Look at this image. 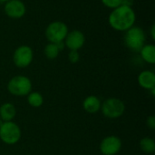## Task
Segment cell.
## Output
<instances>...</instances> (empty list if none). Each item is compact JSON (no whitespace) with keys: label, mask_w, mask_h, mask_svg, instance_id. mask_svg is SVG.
<instances>
[{"label":"cell","mask_w":155,"mask_h":155,"mask_svg":"<svg viewBox=\"0 0 155 155\" xmlns=\"http://www.w3.org/2000/svg\"><path fill=\"white\" fill-rule=\"evenodd\" d=\"M64 45L70 51H78L81 49L85 43V36L80 30L69 31L64 40Z\"/></svg>","instance_id":"obj_10"},{"label":"cell","mask_w":155,"mask_h":155,"mask_svg":"<svg viewBox=\"0 0 155 155\" xmlns=\"http://www.w3.org/2000/svg\"><path fill=\"white\" fill-rule=\"evenodd\" d=\"M140 148L145 153H153L155 152V142L153 138L144 137L140 141Z\"/></svg>","instance_id":"obj_16"},{"label":"cell","mask_w":155,"mask_h":155,"mask_svg":"<svg viewBox=\"0 0 155 155\" xmlns=\"http://www.w3.org/2000/svg\"><path fill=\"white\" fill-rule=\"evenodd\" d=\"M136 21V14L133 6L121 5L113 9L108 16L109 25L115 31L125 32L134 25Z\"/></svg>","instance_id":"obj_1"},{"label":"cell","mask_w":155,"mask_h":155,"mask_svg":"<svg viewBox=\"0 0 155 155\" xmlns=\"http://www.w3.org/2000/svg\"><path fill=\"white\" fill-rule=\"evenodd\" d=\"M150 35H151L152 39H153V40H154L155 39V25L154 24H153V25L151 26V28H150Z\"/></svg>","instance_id":"obj_21"},{"label":"cell","mask_w":155,"mask_h":155,"mask_svg":"<svg viewBox=\"0 0 155 155\" xmlns=\"http://www.w3.org/2000/svg\"><path fill=\"white\" fill-rule=\"evenodd\" d=\"M16 109L11 103H5L0 106V118L3 122H10L15 119Z\"/></svg>","instance_id":"obj_13"},{"label":"cell","mask_w":155,"mask_h":155,"mask_svg":"<svg viewBox=\"0 0 155 155\" xmlns=\"http://www.w3.org/2000/svg\"><path fill=\"white\" fill-rule=\"evenodd\" d=\"M5 14L12 19L22 18L26 13V6L22 0H9L4 5Z\"/></svg>","instance_id":"obj_8"},{"label":"cell","mask_w":155,"mask_h":155,"mask_svg":"<svg viewBox=\"0 0 155 155\" xmlns=\"http://www.w3.org/2000/svg\"><path fill=\"white\" fill-rule=\"evenodd\" d=\"M101 111L106 118L117 119L124 114L125 111V104L118 98H108L102 104Z\"/></svg>","instance_id":"obj_6"},{"label":"cell","mask_w":155,"mask_h":155,"mask_svg":"<svg viewBox=\"0 0 155 155\" xmlns=\"http://www.w3.org/2000/svg\"><path fill=\"white\" fill-rule=\"evenodd\" d=\"M27 103L30 106L38 108L44 104V97L38 92H31L27 94Z\"/></svg>","instance_id":"obj_15"},{"label":"cell","mask_w":155,"mask_h":155,"mask_svg":"<svg viewBox=\"0 0 155 155\" xmlns=\"http://www.w3.org/2000/svg\"><path fill=\"white\" fill-rule=\"evenodd\" d=\"M139 53L145 63L150 64H155V46L153 44H145Z\"/></svg>","instance_id":"obj_14"},{"label":"cell","mask_w":155,"mask_h":155,"mask_svg":"<svg viewBox=\"0 0 155 155\" xmlns=\"http://www.w3.org/2000/svg\"><path fill=\"white\" fill-rule=\"evenodd\" d=\"M124 42L126 47L132 52L139 53L146 42V35L144 30L137 25L132 26L124 32Z\"/></svg>","instance_id":"obj_2"},{"label":"cell","mask_w":155,"mask_h":155,"mask_svg":"<svg viewBox=\"0 0 155 155\" xmlns=\"http://www.w3.org/2000/svg\"><path fill=\"white\" fill-rule=\"evenodd\" d=\"M133 4H134V0H123V5L133 6Z\"/></svg>","instance_id":"obj_22"},{"label":"cell","mask_w":155,"mask_h":155,"mask_svg":"<svg viewBox=\"0 0 155 155\" xmlns=\"http://www.w3.org/2000/svg\"><path fill=\"white\" fill-rule=\"evenodd\" d=\"M101 100L95 95H89L83 102V108L88 114H96L101 110Z\"/></svg>","instance_id":"obj_12"},{"label":"cell","mask_w":155,"mask_h":155,"mask_svg":"<svg viewBox=\"0 0 155 155\" xmlns=\"http://www.w3.org/2000/svg\"><path fill=\"white\" fill-rule=\"evenodd\" d=\"M122 149V141L119 137L110 135L102 140L100 151L103 155H115Z\"/></svg>","instance_id":"obj_9"},{"label":"cell","mask_w":155,"mask_h":155,"mask_svg":"<svg viewBox=\"0 0 155 155\" xmlns=\"http://www.w3.org/2000/svg\"><path fill=\"white\" fill-rule=\"evenodd\" d=\"M68 59L72 64H76L80 60V54L78 51H70L68 54Z\"/></svg>","instance_id":"obj_19"},{"label":"cell","mask_w":155,"mask_h":155,"mask_svg":"<svg viewBox=\"0 0 155 155\" xmlns=\"http://www.w3.org/2000/svg\"><path fill=\"white\" fill-rule=\"evenodd\" d=\"M34 59V51L29 45L18 46L13 54L14 64L18 68L28 67Z\"/></svg>","instance_id":"obj_7"},{"label":"cell","mask_w":155,"mask_h":155,"mask_svg":"<svg viewBox=\"0 0 155 155\" xmlns=\"http://www.w3.org/2000/svg\"><path fill=\"white\" fill-rule=\"evenodd\" d=\"M3 123H4V122H3V121L1 120V118H0V127L2 126V124H3Z\"/></svg>","instance_id":"obj_24"},{"label":"cell","mask_w":155,"mask_h":155,"mask_svg":"<svg viewBox=\"0 0 155 155\" xmlns=\"http://www.w3.org/2000/svg\"><path fill=\"white\" fill-rule=\"evenodd\" d=\"M7 91L15 96H25L32 91V82L25 75H15L7 84Z\"/></svg>","instance_id":"obj_3"},{"label":"cell","mask_w":155,"mask_h":155,"mask_svg":"<svg viewBox=\"0 0 155 155\" xmlns=\"http://www.w3.org/2000/svg\"><path fill=\"white\" fill-rule=\"evenodd\" d=\"M69 30L65 23L62 21H53L45 28V37L49 43L63 42L67 35Z\"/></svg>","instance_id":"obj_5"},{"label":"cell","mask_w":155,"mask_h":155,"mask_svg":"<svg viewBox=\"0 0 155 155\" xmlns=\"http://www.w3.org/2000/svg\"><path fill=\"white\" fill-rule=\"evenodd\" d=\"M146 124L151 130H155V116H149L146 120Z\"/></svg>","instance_id":"obj_20"},{"label":"cell","mask_w":155,"mask_h":155,"mask_svg":"<svg viewBox=\"0 0 155 155\" xmlns=\"http://www.w3.org/2000/svg\"><path fill=\"white\" fill-rule=\"evenodd\" d=\"M22 133L20 127L13 121L4 122L0 127V139L5 144L14 145L17 143Z\"/></svg>","instance_id":"obj_4"},{"label":"cell","mask_w":155,"mask_h":155,"mask_svg":"<svg viewBox=\"0 0 155 155\" xmlns=\"http://www.w3.org/2000/svg\"><path fill=\"white\" fill-rule=\"evenodd\" d=\"M137 81L141 87L146 90H151L155 87V74L150 70L143 71L139 74Z\"/></svg>","instance_id":"obj_11"},{"label":"cell","mask_w":155,"mask_h":155,"mask_svg":"<svg viewBox=\"0 0 155 155\" xmlns=\"http://www.w3.org/2000/svg\"><path fill=\"white\" fill-rule=\"evenodd\" d=\"M101 2L104 6L112 10L123 5V0H101Z\"/></svg>","instance_id":"obj_18"},{"label":"cell","mask_w":155,"mask_h":155,"mask_svg":"<svg viewBox=\"0 0 155 155\" xmlns=\"http://www.w3.org/2000/svg\"><path fill=\"white\" fill-rule=\"evenodd\" d=\"M7 1H9V0H0V2H1V3H4V4H5V2H7Z\"/></svg>","instance_id":"obj_23"},{"label":"cell","mask_w":155,"mask_h":155,"mask_svg":"<svg viewBox=\"0 0 155 155\" xmlns=\"http://www.w3.org/2000/svg\"><path fill=\"white\" fill-rule=\"evenodd\" d=\"M60 51L56 45V44L54 43H49L45 45V49H44V54L46 56V58L50 59V60H54L55 59L58 54H59Z\"/></svg>","instance_id":"obj_17"}]
</instances>
